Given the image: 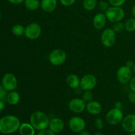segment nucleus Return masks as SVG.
I'll return each instance as SVG.
<instances>
[{"instance_id": "79ce46f5", "label": "nucleus", "mask_w": 135, "mask_h": 135, "mask_svg": "<svg viewBox=\"0 0 135 135\" xmlns=\"http://www.w3.org/2000/svg\"><path fill=\"white\" fill-rule=\"evenodd\" d=\"M132 71H133V73H134V75H135V63H134V66H133V68H132Z\"/></svg>"}, {"instance_id": "e433bc0d", "label": "nucleus", "mask_w": 135, "mask_h": 135, "mask_svg": "<svg viewBox=\"0 0 135 135\" xmlns=\"http://www.w3.org/2000/svg\"><path fill=\"white\" fill-rule=\"evenodd\" d=\"M5 108V101L4 100H0V113L3 111Z\"/></svg>"}, {"instance_id": "a19ab883", "label": "nucleus", "mask_w": 135, "mask_h": 135, "mask_svg": "<svg viewBox=\"0 0 135 135\" xmlns=\"http://www.w3.org/2000/svg\"><path fill=\"white\" fill-rule=\"evenodd\" d=\"M94 135H104V134H103L102 133H101V132H97V133H95Z\"/></svg>"}, {"instance_id": "6e6552de", "label": "nucleus", "mask_w": 135, "mask_h": 135, "mask_svg": "<svg viewBox=\"0 0 135 135\" xmlns=\"http://www.w3.org/2000/svg\"><path fill=\"white\" fill-rule=\"evenodd\" d=\"M133 72L131 69L126 65L120 67L116 73V77L119 83L123 84H129L133 77Z\"/></svg>"}, {"instance_id": "5701e85b", "label": "nucleus", "mask_w": 135, "mask_h": 135, "mask_svg": "<svg viewBox=\"0 0 135 135\" xmlns=\"http://www.w3.org/2000/svg\"><path fill=\"white\" fill-rule=\"evenodd\" d=\"M12 33L16 36H21L25 35V27L21 24H16L12 27Z\"/></svg>"}, {"instance_id": "2eb2a0df", "label": "nucleus", "mask_w": 135, "mask_h": 135, "mask_svg": "<svg viewBox=\"0 0 135 135\" xmlns=\"http://www.w3.org/2000/svg\"><path fill=\"white\" fill-rule=\"evenodd\" d=\"M86 110L92 115H100L102 112V105L96 100H92L86 103Z\"/></svg>"}, {"instance_id": "c9c22d12", "label": "nucleus", "mask_w": 135, "mask_h": 135, "mask_svg": "<svg viewBox=\"0 0 135 135\" xmlns=\"http://www.w3.org/2000/svg\"><path fill=\"white\" fill-rule=\"evenodd\" d=\"M134 62L133 61L129 60L126 62V64H125V65H126L127 67H129V68L131 69H132V68H133V66H134Z\"/></svg>"}, {"instance_id": "393cba45", "label": "nucleus", "mask_w": 135, "mask_h": 135, "mask_svg": "<svg viewBox=\"0 0 135 135\" xmlns=\"http://www.w3.org/2000/svg\"><path fill=\"white\" fill-rule=\"evenodd\" d=\"M112 29H113L116 33L121 32H123L125 30V23H123L122 21H119V22H115V23H113Z\"/></svg>"}, {"instance_id": "bb28decb", "label": "nucleus", "mask_w": 135, "mask_h": 135, "mask_svg": "<svg viewBox=\"0 0 135 135\" xmlns=\"http://www.w3.org/2000/svg\"><path fill=\"white\" fill-rule=\"evenodd\" d=\"M98 7L99 9L102 12H104L105 13L107 10L108 9V8L110 7V5H109V2L106 1H100V2L98 3Z\"/></svg>"}, {"instance_id": "f3484780", "label": "nucleus", "mask_w": 135, "mask_h": 135, "mask_svg": "<svg viewBox=\"0 0 135 135\" xmlns=\"http://www.w3.org/2000/svg\"><path fill=\"white\" fill-rule=\"evenodd\" d=\"M57 7V0H41L40 7L46 13H51Z\"/></svg>"}, {"instance_id": "ddd939ff", "label": "nucleus", "mask_w": 135, "mask_h": 135, "mask_svg": "<svg viewBox=\"0 0 135 135\" xmlns=\"http://www.w3.org/2000/svg\"><path fill=\"white\" fill-rule=\"evenodd\" d=\"M121 126L123 130L127 133L135 132V114L131 113L123 117L121 122Z\"/></svg>"}, {"instance_id": "cd10ccee", "label": "nucleus", "mask_w": 135, "mask_h": 135, "mask_svg": "<svg viewBox=\"0 0 135 135\" xmlns=\"http://www.w3.org/2000/svg\"><path fill=\"white\" fill-rule=\"evenodd\" d=\"M110 6L121 7L126 3L127 0H108Z\"/></svg>"}, {"instance_id": "f704fd0d", "label": "nucleus", "mask_w": 135, "mask_h": 135, "mask_svg": "<svg viewBox=\"0 0 135 135\" xmlns=\"http://www.w3.org/2000/svg\"><path fill=\"white\" fill-rule=\"evenodd\" d=\"M9 3L14 5H19V4L22 3L24 2L25 0H7Z\"/></svg>"}, {"instance_id": "412c9836", "label": "nucleus", "mask_w": 135, "mask_h": 135, "mask_svg": "<svg viewBox=\"0 0 135 135\" xmlns=\"http://www.w3.org/2000/svg\"><path fill=\"white\" fill-rule=\"evenodd\" d=\"M25 7L29 11H34L40 7V0H25L23 2Z\"/></svg>"}, {"instance_id": "aec40b11", "label": "nucleus", "mask_w": 135, "mask_h": 135, "mask_svg": "<svg viewBox=\"0 0 135 135\" xmlns=\"http://www.w3.org/2000/svg\"><path fill=\"white\" fill-rule=\"evenodd\" d=\"M21 100V96L19 93L15 90L10 91L8 92L6 98V102L11 105H16Z\"/></svg>"}, {"instance_id": "a18cd8bd", "label": "nucleus", "mask_w": 135, "mask_h": 135, "mask_svg": "<svg viewBox=\"0 0 135 135\" xmlns=\"http://www.w3.org/2000/svg\"><path fill=\"white\" fill-rule=\"evenodd\" d=\"M9 135H13V134H9Z\"/></svg>"}, {"instance_id": "a211bd4d", "label": "nucleus", "mask_w": 135, "mask_h": 135, "mask_svg": "<svg viewBox=\"0 0 135 135\" xmlns=\"http://www.w3.org/2000/svg\"><path fill=\"white\" fill-rule=\"evenodd\" d=\"M66 83L69 88L72 89H77L80 88V79L75 74H70L66 79Z\"/></svg>"}, {"instance_id": "b1692460", "label": "nucleus", "mask_w": 135, "mask_h": 135, "mask_svg": "<svg viewBox=\"0 0 135 135\" xmlns=\"http://www.w3.org/2000/svg\"><path fill=\"white\" fill-rule=\"evenodd\" d=\"M125 30L129 32H135V18H129L125 22Z\"/></svg>"}, {"instance_id": "7c9ffc66", "label": "nucleus", "mask_w": 135, "mask_h": 135, "mask_svg": "<svg viewBox=\"0 0 135 135\" xmlns=\"http://www.w3.org/2000/svg\"><path fill=\"white\" fill-rule=\"evenodd\" d=\"M76 0H59L61 4L64 7H70L73 5Z\"/></svg>"}, {"instance_id": "ea45409f", "label": "nucleus", "mask_w": 135, "mask_h": 135, "mask_svg": "<svg viewBox=\"0 0 135 135\" xmlns=\"http://www.w3.org/2000/svg\"><path fill=\"white\" fill-rule=\"evenodd\" d=\"M131 13H132V15H133V17H134L135 18V3L133 5V7H132Z\"/></svg>"}, {"instance_id": "4468645a", "label": "nucleus", "mask_w": 135, "mask_h": 135, "mask_svg": "<svg viewBox=\"0 0 135 135\" xmlns=\"http://www.w3.org/2000/svg\"><path fill=\"white\" fill-rule=\"evenodd\" d=\"M107 21L108 20H107L105 13L100 12V13H96L94 15L92 20V25L96 30H102L105 26Z\"/></svg>"}, {"instance_id": "7ed1b4c3", "label": "nucleus", "mask_w": 135, "mask_h": 135, "mask_svg": "<svg viewBox=\"0 0 135 135\" xmlns=\"http://www.w3.org/2000/svg\"><path fill=\"white\" fill-rule=\"evenodd\" d=\"M104 13L107 20L112 23L122 21L125 16V11L121 7L110 6Z\"/></svg>"}, {"instance_id": "f257e3e1", "label": "nucleus", "mask_w": 135, "mask_h": 135, "mask_svg": "<svg viewBox=\"0 0 135 135\" xmlns=\"http://www.w3.org/2000/svg\"><path fill=\"white\" fill-rule=\"evenodd\" d=\"M20 119L15 115H7L0 119V133L12 134L18 131L21 125Z\"/></svg>"}, {"instance_id": "1a4fd4ad", "label": "nucleus", "mask_w": 135, "mask_h": 135, "mask_svg": "<svg viewBox=\"0 0 135 135\" xmlns=\"http://www.w3.org/2000/svg\"><path fill=\"white\" fill-rule=\"evenodd\" d=\"M97 78L92 74H86L80 79V88L83 91L92 90L97 85Z\"/></svg>"}, {"instance_id": "473e14b6", "label": "nucleus", "mask_w": 135, "mask_h": 135, "mask_svg": "<svg viewBox=\"0 0 135 135\" xmlns=\"http://www.w3.org/2000/svg\"><path fill=\"white\" fill-rule=\"evenodd\" d=\"M128 100L129 102L133 104H135V92H131L128 94Z\"/></svg>"}, {"instance_id": "423d86ee", "label": "nucleus", "mask_w": 135, "mask_h": 135, "mask_svg": "<svg viewBox=\"0 0 135 135\" xmlns=\"http://www.w3.org/2000/svg\"><path fill=\"white\" fill-rule=\"evenodd\" d=\"M124 115L121 109L113 108L109 110L105 116V119L109 125L115 126L121 123Z\"/></svg>"}, {"instance_id": "a878e982", "label": "nucleus", "mask_w": 135, "mask_h": 135, "mask_svg": "<svg viewBox=\"0 0 135 135\" xmlns=\"http://www.w3.org/2000/svg\"><path fill=\"white\" fill-rule=\"evenodd\" d=\"M82 99H83L84 101H85L86 102H90L92 100H93L94 98V94L92 93V90H86L84 91V92L82 94Z\"/></svg>"}, {"instance_id": "f8f14e48", "label": "nucleus", "mask_w": 135, "mask_h": 135, "mask_svg": "<svg viewBox=\"0 0 135 135\" xmlns=\"http://www.w3.org/2000/svg\"><path fill=\"white\" fill-rule=\"evenodd\" d=\"M86 102L79 98H75L70 100L68 103V108L75 113H81L86 109Z\"/></svg>"}, {"instance_id": "4c0bfd02", "label": "nucleus", "mask_w": 135, "mask_h": 135, "mask_svg": "<svg viewBox=\"0 0 135 135\" xmlns=\"http://www.w3.org/2000/svg\"><path fill=\"white\" fill-rule=\"evenodd\" d=\"M122 107H123V104H122V103L121 102L117 101V102H116L115 103V107H114V108H117V109H121Z\"/></svg>"}, {"instance_id": "58836bf2", "label": "nucleus", "mask_w": 135, "mask_h": 135, "mask_svg": "<svg viewBox=\"0 0 135 135\" xmlns=\"http://www.w3.org/2000/svg\"><path fill=\"white\" fill-rule=\"evenodd\" d=\"M79 135H91V134L87 131L84 130L80 132V133H79Z\"/></svg>"}, {"instance_id": "c85d7f7f", "label": "nucleus", "mask_w": 135, "mask_h": 135, "mask_svg": "<svg viewBox=\"0 0 135 135\" xmlns=\"http://www.w3.org/2000/svg\"><path fill=\"white\" fill-rule=\"evenodd\" d=\"M8 91L4 88L2 84L0 85V100H4L6 101V98L7 96Z\"/></svg>"}, {"instance_id": "9d476101", "label": "nucleus", "mask_w": 135, "mask_h": 135, "mask_svg": "<svg viewBox=\"0 0 135 135\" xmlns=\"http://www.w3.org/2000/svg\"><path fill=\"white\" fill-rule=\"evenodd\" d=\"M1 84L8 92H10L15 90L18 85V81L15 75L11 73H7L3 76Z\"/></svg>"}, {"instance_id": "20e7f679", "label": "nucleus", "mask_w": 135, "mask_h": 135, "mask_svg": "<svg viewBox=\"0 0 135 135\" xmlns=\"http://www.w3.org/2000/svg\"><path fill=\"white\" fill-rule=\"evenodd\" d=\"M48 61L52 65L61 66L65 63L67 58V53L61 49H55L50 51L48 55Z\"/></svg>"}, {"instance_id": "c756f323", "label": "nucleus", "mask_w": 135, "mask_h": 135, "mask_svg": "<svg viewBox=\"0 0 135 135\" xmlns=\"http://www.w3.org/2000/svg\"><path fill=\"white\" fill-rule=\"evenodd\" d=\"M94 125L96 129H98V130H101L104 128V121H103L102 119L100 118V117L96 118L94 121Z\"/></svg>"}, {"instance_id": "9b49d317", "label": "nucleus", "mask_w": 135, "mask_h": 135, "mask_svg": "<svg viewBox=\"0 0 135 135\" xmlns=\"http://www.w3.org/2000/svg\"><path fill=\"white\" fill-rule=\"evenodd\" d=\"M69 127L71 131L75 133H79L84 130L86 122L80 116H73L69 121Z\"/></svg>"}, {"instance_id": "c03bdc74", "label": "nucleus", "mask_w": 135, "mask_h": 135, "mask_svg": "<svg viewBox=\"0 0 135 135\" xmlns=\"http://www.w3.org/2000/svg\"><path fill=\"white\" fill-rule=\"evenodd\" d=\"M1 12H0V21H1Z\"/></svg>"}, {"instance_id": "0eeeda50", "label": "nucleus", "mask_w": 135, "mask_h": 135, "mask_svg": "<svg viewBox=\"0 0 135 135\" xmlns=\"http://www.w3.org/2000/svg\"><path fill=\"white\" fill-rule=\"evenodd\" d=\"M42 34V27L37 22H31L25 27V36L26 38L34 40L39 38Z\"/></svg>"}, {"instance_id": "f03ea898", "label": "nucleus", "mask_w": 135, "mask_h": 135, "mask_svg": "<svg viewBox=\"0 0 135 135\" xmlns=\"http://www.w3.org/2000/svg\"><path fill=\"white\" fill-rule=\"evenodd\" d=\"M48 116L41 111H35L30 117V123L37 131H42L48 128L50 123Z\"/></svg>"}, {"instance_id": "4be33fe9", "label": "nucleus", "mask_w": 135, "mask_h": 135, "mask_svg": "<svg viewBox=\"0 0 135 135\" xmlns=\"http://www.w3.org/2000/svg\"><path fill=\"white\" fill-rule=\"evenodd\" d=\"M97 5V0H83V6L87 11H92Z\"/></svg>"}, {"instance_id": "37998d69", "label": "nucleus", "mask_w": 135, "mask_h": 135, "mask_svg": "<svg viewBox=\"0 0 135 135\" xmlns=\"http://www.w3.org/2000/svg\"><path fill=\"white\" fill-rule=\"evenodd\" d=\"M129 135H135V132L134 133H130V134Z\"/></svg>"}, {"instance_id": "dca6fc26", "label": "nucleus", "mask_w": 135, "mask_h": 135, "mask_svg": "<svg viewBox=\"0 0 135 135\" xmlns=\"http://www.w3.org/2000/svg\"><path fill=\"white\" fill-rule=\"evenodd\" d=\"M65 123L63 120L60 118H53L50 119V123H49L48 128L50 130L54 132V133H59L64 129Z\"/></svg>"}, {"instance_id": "72a5a7b5", "label": "nucleus", "mask_w": 135, "mask_h": 135, "mask_svg": "<svg viewBox=\"0 0 135 135\" xmlns=\"http://www.w3.org/2000/svg\"><path fill=\"white\" fill-rule=\"evenodd\" d=\"M129 88H130L132 92H135V76H133L131 79V80H130L129 83Z\"/></svg>"}, {"instance_id": "39448f33", "label": "nucleus", "mask_w": 135, "mask_h": 135, "mask_svg": "<svg viewBox=\"0 0 135 135\" xmlns=\"http://www.w3.org/2000/svg\"><path fill=\"white\" fill-rule=\"evenodd\" d=\"M116 34L117 33L110 28L104 29L100 36L102 44L105 47H111L114 46L117 40Z\"/></svg>"}, {"instance_id": "6ab92c4d", "label": "nucleus", "mask_w": 135, "mask_h": 135, "mask_svg": "<svg viewBox=\"0 0 135 135\" xmlns=\"http://www.w3.org/2000/svg\"><path fill=\"white\" fill-rule=\"evenodd\" d=\"M35 131L30 123H22L18 129L20 135H35Z\"/></svg>"}, {"instance_id": "2f4dec72", "label": "nucleus", "mask_w": 135, "mask_h": 135, "mask_svg": "<svg viewBox=\"0 0 135 135\" xmlns=\"http://www.w3.org/2000/svg\"><path fill=\"white\" fill-rule=\"evenodd\" d=\"M37 135H56V134H55V133H54V132H52L49 129H44V130L40 131L38 132V134H37Z\"/></svg>"}]
</instances>
